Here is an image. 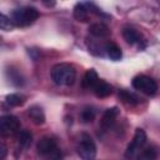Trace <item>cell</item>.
Here are the masks:
<instances>
[{
    "mask_svg": "<svg viewBox=\"0 0 160 160\" xmlns=\"http://www.w3.org/2000/svg\"><path fill=\"white\" fill-rule=\"evenodd\" d=\"M99 80V76H98V72L94 70V69H90L85 72L84 78H82V88L84 89H92L95 86V84L98 82Z\"/></svg>",
    "mask_w": 160,
    "mask_h": 160,
    "instance_id": "cell-12",
    "label": "cell"
},
{
    "mask_svg": "<svg viewBox=\"0 0 160 160\" xmlns=\"http://www.w3.org/2000/svg\"><path fill=\"white\" fill-rule=\"evenodd\" d=\"M119 98L125 102V104H129V105H136L139 102V99L136 95L126 91V90H120L119 91Z\"/></svg>",
    "mask_w": 160,
    "mask_h": 160,
    "instance_id": "cell-16",
    "label": "cell"
},
{
    "mask_svg": "<svg viewBox=\"0 0 160 160\" xmlns=\"http://www.w3.org/2000/svg\"><path fill=\"white\" fill-rule=\"evenodd\" d=\"M158 152L154 148H148L142 150V152L139 155V160H156Z\"/></svg>",
    "mask_w": 160,
    "mask_h": 160,
    "instance_id": "cell-19",
    "label": "cell"
},
{
    "mask_svg": "<svg viewBox=\"0 0 160 160\" xmlns=\"http://www.w3.org/2000/svg\"><path fill=\"white\" fill-rule=\"evenodd\" d=\"M94 119H95V111L92 109L86 108V109H84L81 111V120H82V122L88 124V122H91Z\"/></svg>",
    "mask_w": 160,
    "mask_h": 160,
    "instance_id": "cell-21",
    "label": "cell"
},
{
    "mask_svg": "<svg viewBox=\"0 0 160 160\" xmlns=\"http://www.w3.org/2000/svg\"><path fill=\"white\" fill-rule=\"evenodd\" d=\"M28 116L35 125H42L45 122V114L39 105H32L28 109Z\"/></svg>",
    "mask_w": 160,
    "mask_h": 160,
    "instance_id": "cell-10",
    "label": "cell"
},
{
    "mask_svg": "<svg viewBox=\"0 0 160 160\" xmlns=\"http://www.w3.org/2000/svg\"><path fill=\"white\" fill-rule=\"evenodd\" d=\"M145 142H146V132L142 129H136L134 138H132V141L128 145V149L125 151V156L126 158L132 156L138 151V149H140Z\"/></svg>",
    "mask_w": 160,
    "mask_h": 160,
    "instance_id": "cell-6",
    "label": "cell"
},
{
    "mask_svg": "<svg viewBox=\"0 0 160 160\" xmlns=\"http://www.w3.org/2000/svg\"><path fill=\"white\" fill-rule=\"evenodd\" d=\"M14 29V24L11 22V20L0 12V30H4V31H11Z\"/></svg>",
    "mask_w": 160,
    "mask_h": 160,
    "instance_id": "cell-20",
    "label": "cell"
},
{
    "mask_svg": "<svg viewBox=\"0 0 160 160\" xmlns=\"http://www.w3.org/2000/svg\"><path fill=\"white\" fill-rule=\"evenodd\" d=\"M5 101H6V104L10 105V106H20V105L24 104L22 98L19 96L18 94H9V95H6Z\"/></svg>",
    "mask_w": 160,
    "mask_h": 160,
    "instance_id": "cell-18",
    "label": "cell"
},
{
    "mask_svg": "<svg viewBox=\"0 0 160 160\" xmlns=\"http://www.w3.org/2000/svg\"><path fill=\"white\" fill-rule=\"evenodd\" d=\"M39 18V11L32 6H25L15 9L11 12V22L16 26H28L31 25Z\"/></svg>",
    "mask_w": 160,
    "mask_h": 160,
    "instance_id": "cell-2",
    "label": "cell"
},
{
    "mask_svg": "<svg viewBox=\"0 0 160 160\" xmlns=\"http://www.w3.org/2000/svg\"><path fill=\"white\" fill-rule=\"evenodd\" d=\"M105 50H106V52H108V56H109L111 60L118 61V60H120V59L122 58V51H121V49H120L116 44H114V42L106 44V45H105Z\"/></svg>",
    "mask_w": 160,
    "mask_h": 160,
    "instance_id": "cell-15",
    "label": "cell"
},
{
    "mask_svg": "<svg viewBox=\"0 0 160 160\" xmlns=\"http://www.w3.org/2000/svg\"><path fill=\"white\" fill-rule=\"evenodd\" d=\"M118 115H119V108H118V106L109 108V109L104 112V115H102V118H101V122H100V124H101V128H102L104 130L110 129V128L114 125V122H115Z\"/></svg>",
    "mask_w": 160,
    "mask_h": 160,
    "instance_id": "cell-8",
    "label": "cell"
},
{
    "mask_svg": "<svg viewBox=\"0 0 160 160\" xmlns=\"http://www.w3.org/2000/svg\"><path fill=\"white\" fill-rule=\"evenodd\" d=\"M76 152L81 160H95L96 146H95L92 139L88 134H82L80 142L76 148Z\"/></svg>",
    "mask_w": 160,
    "mask_h": 160,
    "instance_id": "cell-3",
    "label": "cell"
},
{
    "mask_svg": "<svg viewBox=\"0 0 160 160\" xmlns=\"http://www.w3.org/2000/svg\"><path fill=\"white\" fill-rule=\"evenodd\" d=\"M9 154V149L4 142H0V160H4Z\"/></svg>",
    "mask_w": 160,
    "mask_h": 160,
    "instance_id": "cell-22",
    "label": "cell"
},
{
    "mask_svg": "<svg viewBox=\"0 0 160 160\" xmlns=\"http://www.w3.org/2000/svg\"><path fill=\"white\" fill-rule=\"evenodd\" d=\"M76 71L75 68L66 62H60L52 66L51 69V80L56 85H65L70 86L75 82Z\"/></svg>",
    "mask_w": 160,
    "mask_h": 160,
    "instance_id": "cell-1",
    "label": "cell"
},
{
    "mask_svg": "<svg viewBox=\"0 0 160 160\" xmlns=\"http://www.w3.org/2000/svg\"><path fill=\"white\" fill-rule=\"evenodd\" d=\"M31 140H32V135L29 130H22V131L19 132L18 141L22 148H28L31 144Z\"/></svg>",
    "mask_w": 160,
    "mask_h": 160,
    "instance_id": "cell-17",
    "label": "cell"
},
{
    "mask_svg": "<svg viewBox=\"0 0 160 160\" xmlns=\"http://www.w3.org/2000/svg\"><path fill=\"white\" fill-rule=\"evenodd\" d=\"M42 4L46 6H55V1H42Z\"/></svg>",
    "mask_w": 160,
    "mask_h": 160,
    "instance_id": "cell-23",
    "label": "cell"
},
{
    "mask_svg": "<svg viewBox=\"0 0 160 160\" xmlns=\"http://www.w3.org/2000/svg\"><path fill=\"white\" fill-rule=\"evenodd\" d=\"M94 90V94L96 98H100V99H104V98H108L111 92H112V88L109 82H106L105 80H98V82L95 84V86L92 88Z\"/></svg>",
    "mask_w": 160,
    "mask_h": 160,
    "instance_id": "cell-9",
    "label": "cell"
},
{
    "mask_svg": "<svg viewBox=\"0 0 160 160\" xmlns=\"http://www.w3.org/2000/svg\"><path fill=\"white\" fill-rule=\"evenodd\" d=\"M122 36H124L125 41L130 45H134L140 41V34L132 28H125L122 30Z\"/></svg>",
    "mask_w": 160,
    "mask_h": 160,
    "instance_id": "cell-14",
    "label": "cell"
},
{
    "mask_svg": "<svg viewBox=\"0 0 160 160\" xmlns=\"http://www.w3.org/2000/svg\"><path fill=\"white\" fill-rule=\"evenodd\" d=\"M132 86L134 89L149 95L154 96L158 91V84L152 78H149L146 75H138L132 79Z\"/></svg>",
    "mask_w": 160,
    "mask_h": 160,
    "instance_id": "cell-4",
    "label": "cell"
},
{
    "mask_svg": "<svg viewBox=\"0 0 160 160\" xmlns=\"http://www.w3.org/2000/svg\"><path fill=\"white\" fill-rule=\"evenodd\" d=\"M89 32L96 38H106L110 35L109 28L102 22H95L89 26Z\"/></svg>",
    "mask_w": 160,
    "mask_h": 160,
    "instance_id": "cell-11",
    "label": "cell"
},
{
    "mask_svg": "<svg viewBox=\"0 0 160 160\" xmlns=\"http://www.w3.org/2000/svg\"><path fill=\"white\" fill-rule=\"evenodd\" d=\"M20 129V121L14 115H5L0 118V136L9 138L18 132Z\"/></svg>",
    "mask_w": 160,
    "mask_h": 160,
    "instance_id": "cell-5",
    "label": "cell"
},
{
    "mask_svg": "<svg viewBox=\"0 0 160 160\" xmlns=\"http://www.w3.org/2000/svg\"><path fill=\"white\" fill-rule=\"evenodd\" d=\"M56 140L50 136L41 138L36 144V150L40 155H51L56 150Z\"/></svg>",
    "mask_w": 160,
    "mask_h": 160,
    "instance_id": "cell-7",
    "label": "cell"
},
{
    "mask_svg": "<svg viewBox=\"0 0 160 160\" xmlns=\"http://www.w3.org/2000/svg\"><path fill=\"white\" fill-rule=\"evenodd\" d=\"M74 18H75V20L81 21V22H84V21L88 20V18H89V10L85 6V4L78 2L74 6Z\"/></svg>",
    "mask_w": 160,
    "mask_h": 160,
    "instance_id": "cell-13",
    "label": "cell"
}]
</instances>
